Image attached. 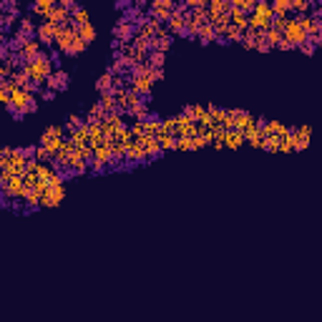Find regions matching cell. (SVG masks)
<instances>
[{
	"mask_svg": "<svg viewBox=\"0 0 322 322\" xmlns=\"http://www.w3.org/2000/svg\"><path fill=\"white\" fill-rule=\"evenodd\" d=\"M41 98H43V101H53V98H56V93H53V91H48V88H46V91H43V93H41Z\"/></svg>",
	"mask_w": 322,
	"mask_h": 322,
	"instance_id": "51",
	"label": "cell"
},
{
	"mask_svg": "<svg viewBox=\"0 0 322 322\" xmlns=\"http://www.w3.org/2000/svg\"><path fill=\"white\" fill-rule=\"evenodd\" d=\"M23 194H26V184H23V177H13V179H8L3 197H6V199H11V202H18V199H23Z\"/></svg>",
	"mask_w": 322,
	"mask_h": 322,
	"instance_id": "13",
	"label": "cell"
},
{
	"mask_svg": "<svg viewBox=\"0 0 322 322\" xmlns=\"http://www.w3.org/2000/svg\"><path fill=\"white\" fill-rule=\"evenodd\" d=\"M262 38H264L267 48L272 51V48H277V46H279V41H282V33H279V31H274V28H267V31L262 33Z\"/></svg>",
	"mask_w": 322,
	"mask_h": 322,
	"instance_id": "37",
	"label": "cell"
},
{
	"mask_svg": "<svg viewBox=\"0 0 322 322\" xmlns=\"http://www.w3.org/2000/svg\"><path fill=\"white\" fill-rule=\"evenodd\" d=\"M63 197H66V189L63 187H48L43 194H41V207H58L61 202H63Z\"/></svg>",
	"mask_w": 322,
	"mask_h": 322,
	"instance_id": "14",
	"label": "cell"
},
{
	"mask_svg": "<svg viewBox=\"0 0 322 322\" xmlns=\"http://www.w3.org/2000/svg\"><path fill=\"white\" fill-rule=\"evenodd\" d=\"M26 73H28V78H31V83H36L38 88L46 83V78L53 73V58L48 56V53H38L31 63H23L21 66Z\"/></svg>",
	"mask_w": 322,
	"mask_h": 322,
	"instance_id": "2",
	"label": "cell"
},
{
	"mask_svg": "<svg viewBox=\"0 0 322 322\" xmlns=\"http://www.w3.org/2000/svg\"><path fill=\"white\" fill-rule=\"evenodd\" d=\"M184 16H187V8H184V6H177L174 13H172L169 21H167V31H169V33H177V36H184V26H187Z\"/></svg>",
	"mask_w": 322,
	"mask_h": 322,
	"instance_id": "9",
	"label": "cell"
},
{
	"mask_svg": "<svg viewBox=\"0 0 322 322\" xmlns=\"http://www.w3.org/2000/svg\"><path fill=\"white\" fill-rule=\"evenodd\" d=\"M76 38H78L76 26H58V31H56V41H53V43H56V48H58L61 53L71 56V48H73Z\"/></svg>",
	"mask_w": 322,
	"mask_h": 322,
	"instance_id": "4",
	"label": "cell"
},
{
	"mask_svg": "<svg viewBox=\"0 0 322 322\" xmlns=\"http://www.w3.org/2000/svg\"><path fill=\"white\" fill-rule=\"evenodd\" d=\"M174 8H177L174 0H153V3L148 6V18H153V21H158V23L167 26V21H169V16L174 13Z\"/></svg>",
	"mask_w": 322,
	"mask_h": 322,
	"instance_id": "6",
	"label": "cell"
},
{
	"mask_svg": "<svg viewBox=\"0 0 322 322\" xmlns=\"http://www.w3.org/2000/svg\"><path fill=\"white\" fill-rule=\"evenodd\" d=\"M282 38H284L287 43H292V48H299V46L307 43V33L299 28V23L294 21V16L287 21V26H284V31H282Z\"/></svg>",
	"mask_w": 322,
	"mask_h": 322,
	"instance_id": "7",
	"label": "cell"
},
{
	"mask_svg": "<svg viewBox=\"0 0 322 322\" xmlns=\"http://www.w3.org/2000/svg\"><path fill=\"white\" fill-rule=\"evenodd\" d=\"M6 184H8V179H6L3 174H0V194H3V192H6Z\"/></svg>",
	"mask_w": 322,
	"mask_h": 322,
	"instance_id": "53",
	"label": "cell"
},
{
	"mask_svg": "<svg viewBox=\"0 0 322 322\" xmlns=\"http://www.w3.org/2000/svg\"><path fill=\"white\" fill-rule=\"evenodd\" d=\"M68 83H71V78H68V73L66 71H53L48 78H46V88L48 91H53V93H58V91H66L68 88Z\"/></svg>",
	"mask_w": 322,
	"mask_h": 322,
	"instance_id": "11",
	"label": "cell"
},
{
	"mask_svg": "<svg viewBox=\"0 0 322 322\" xmlns=\"http://www.w3.org/2000/svg\"><path fill=\"white\" fill-rule=\"evenodd\" d=\"M143 133L156 138V136L161 133V121H158V118H153V116H148V118L143 121Z\"/></svg>",
	"mask_w": 322,
	"mask_h": 322,
	"instance_id": "38",
	"label": "cell"
},
{
	"mask_svg": "<svg viewBox=\"0 0 322 322\" xmlns=\"http://www.w3.org/2000/svg\"><path fill=\"white\" fill-rule=\"evenodd\" d=\"M197 38H199L202 43H212V41H217V33H214V26H212V23H204V26L199 28V33H197Z\"/></svg>",
	"mask_w": 322,
	"mask_h": 322,
	"instance_id": "40",
	"label": "cell"
},
{
	"mask_svg": "<svg viewBox=\"0 0 322 322\" xmlns=\"http://www.w3.org/2000/svg\"><path fill=\"white\" fill-rule=\"evenodd\" d=\"M299 51H302V56H314V46H309V43H304V46H299Z\"/></svg>",
	"mask_w": 322,
	"mask_h": 322,
	"instance_id": "49",
	"label": "cell"
},
{
	"mask_svg": "<svg viewBox=\"0 0 322 322\" xmlns=\"http://www.w3.org/2000/svg\"><path fill=\"white\" fill-rule=\"evenodd\" d=\"M161 133H169V136H177V116H169L161 121Z\"/></svg>",
	"mask_w": 322,
	"mask_h": 322,
	"instance_id": "46",
	"label": "cell"
},
{
	"mask_svg": "<svg viewBox=\"0 0 322 322\" xmlns=\"http://www.w3.org/2000/svg\"><path fill=\"white\" fill-rule=\"evenodd\" d=\"M113 81H116V76H113L111 71L101 73V76H98V81H96V91H98V93H108V91H113Z\"/></svg>",
	"mask_w": 322,
	"mask_h": 322,
	"instance_id": "23",
	"label": "cell"
},
{
	"mask_svg": "<svg viewBox=\"0 0 322 322\" xmlns=\"http://www.w3.org/2000/svg\"><path fill=\"white\" fill-rule=\"evenodd\" d=\"M259 36H262L259 31H252V28H247L239 43H242V46H244L247 51H254V46H257V41H259Z\"/></svg>",
	"mask_w": 322,
	"mask_h": 322,
	"instance_id": "32",
	"label": "cell"
},
{
	"mask_svg": "<svg viewBox=\"0 0 322 322\" xmlns=\"http://www.w3.org/2000/svg\"><path fill=\"white\" fill-rule=\"evenodd\" d=\"M136 143L143 148V153H146V161H153V158L161 153V148H158V141H156L153 136H146V133H143V136H138V138H136Z\"/></svg>",
	"mask_w": 322,
	"mask_h": 322,
	"instance_id": "17",
	"label": "cell"
},
{
	"mask_svg": "<svg viewBox=\"0 0 322 322\" xmlns=\"http://www.w3.org/2000/svg\"><path fill=\"white\" fill-rule=\"evenodd\" d=\"M133 36H136V26L131 23V21H126V18H121L116 26H113V41L116 43H131L133 41Z\"/></svg>",
	"mask_w": 322,
	"mask_h": 322,
	"instance_id": "8",
	"label": "cell"
},
{
	"mask_svg": "<svg viewBox=\"0 0 322 322\" xmlns=\"http://www.w3.org/2000/svg\"><path fill=\"white\" fill-rule=\"evenodd\" d=\"M43 21H51V23H56V26H71V11L63 6V0H61V3L53 6V11H51Z\"/></svg>",
	"mask_w": 322,
	"mask_h": 322,
	"instance_id": "12",
	"label": "cell"
},
{
	"mask_svg": "<svg viewBox=\"0 0 322 322\" xmlns=\"http://www.w3.org/2000/svg\"><path fill=\"white\" fill-rule=\"evenodd\" d=\"M156 141H158V148H161V153H164V151H177V136H169V133H158V136H156Z\"/></svg>",
	"mask_w": 322,
	"mask_h": 322,
	"instance_id": "30",
	"label": "cell"
},
{
	"mask_svg": "<svg viewBox=\"0 0 322 322\" xmlns=\"http://www.w3.org/2000/svg\"><path fill=\"white\" fill-rule=\"evenodd\" d=\"M53 0H36V3L31 6V16H41V18H46L51 11H53Z\"/></svg>",
	"mask_w": 322,
	"mask_h": 322,
	"instance_id": "24",
	"label": "cell"
},
{
	"mask_svg": "<svg viewBox=\"0 0 322 322\" xmlns=\"http://www.w3.org/2000/svg\"><path fill=\"white\" fill-rule=\"evenodd\" d=\"M262 148L269 153H279V138L277 136H264L262 138Z\"/></svg>",
	"mask_w": 322,
	"mask_h": 322,
	"instance_id": "45",
	"label": "cell"
},
{
	"mask_svg": "<svg viewBox=\"0 0 322 322\" xmlns=\"http://www.w3.org/2000/svg\"><path fill=\"white\" fill-rule=\"evenodd\" d=\"M0 106H3V108L11 106V93H8L6 88H0Z\"/></svg>",
	"mask_w": 322,
	"mask_h": 322,
	"instance_id": "48",
	"label": "cell"
},
{
	"mask_svg": "<svg viewBox=\"0 0 322 322\" xmlns=\"http://www.w3.org/2000/svg\"><path fill=\"white\" fill-rule=\"evenodd\" d=\"M172 43H174V38L167 33V36H158V38H153L151 41V51H158V53H167L169 48H172Z\"/></svg>",
	"mask_w": 322,
	"mask_h": 322,
	"instance_id": "27",
	"label": "cell"
},
{
	"mask_svg": "<svg viewBox=\"0 0 322 322\" xmlns=\"http://www.w3.org/2000/svg\"><path fill=\"white\" fill-rule=\"evenodd\" d=\"M18 23V11H0V28H13Z\"/></svg>",
	"mask_w": 322,
	"mask_h": 322,
	"instance_id": "36",
	"label": "cell"
},
{
	"mask_svg": "<svg viewBox=\"0 0 322 322\" xmlns=\"http://www.w3.org/2000/svg\"><path fill=\"white\" fill-rule=\"evenodd\" d=\"M21 202H26V209H28V212H31V209H38V207H41V194H38L36 189H26V194H23Z\"/></svg>",
	"mask_w": 322,
	"mask_h": 322,
	"instance_id": "34",
	"label": "cell"
},
{
	"mask_svg": "<svg viewBox=\"0 0 322 322\" xmlns=\"http://www.w3.org/2000/svg\"><path fill=\"white\" fill-rule=\"evenodd\" d=\"M126 116H128V118H133V121H146V118L151 116V113H148V101H143V98H141L133 108H128V111H126Z\"/></svg>",
	"mask_w": 322,
	"mask_h": 322,
	"instance_id": "21",
	"label": "cell"
},
{
	"mask_svg": "<svg viewBox=\"0 0 322 322\" xmlns=\"http://www.w3.org/2000/svg\"><path fill=\"white\" fill-rule=\"evenodd\" d=\"M76 33H78V38H81L86 46H91V43L96 41V28H93L91 23H86V26H78V28H76Z\"/></svg>",
	"mask_w": 322,
	"mask_h": 322,
	"instance_id": "28",
	"label": "cell"
},
{
	"mask_svg": "<svg viewBox=\"0 0 322 322\" xmlns=\"http://www.w3.org/2000/svg\"><path fill=\"white\" fill-rule=\"evenodd\" d=\"M257 123V116H252V113H247V111H234V131H247L249 126H254Z\"/></svg>",
	"mask_w": 322,
	"mask_h": 322,
	"instance_id": "19",
	"label": "cell"
},
{
	"mask_svg": "<svg viewBox=\"0 0 322 322\" xmlns=\"http://www.w3.org/2000/svg\"><path fill=\"white\" fill-rule=\"evenodd\" d=\"M207 8H209V11H214V13H224V16H229L232 3H229V0H212V3H207Z\"/></svg>",
	"mask_w": 322,
	"mask_h": 322,
	"instance_id": "42",
	"label": "cell"
},
{
	"mask_svg": "<svg viewBox=\"0 0 322 322\" xmlns=\"http://www.w3.org/2000/svg\"><path fill=\"white\" fill-rule=\"evenodd\" d=\"M254 6H257V0H234V3H232V8L239 11V13H244V16H252L254 13Z\"/></svg>",
	"mask_w": 322,
	"mask_h": 322,
	"instance_id": "41",
	"label": "cell"
},
{
	"mask_svg": "<svg viewBox=\"0 0 322 322\" xmlns=\"http://www.w3.org/2000/svg\"><path fill=\"white\" fill-rule=\"evenodd\" d=\"M8 111L13 113L16 121H23V116L36 113V111H38V98H36V93H28V91H23V88L11 91V106H8Z\"/></svg>",
	"mask_w": 322,
	"mask_h": 322,
	"instance_id": "1",
	"label": "cell"
},
{
	"mask_svg": "<svg viewBox=\"0 0 322 322\" xmlns=\"http://www.w3.org/2000/svg\"><path fill=\"white\" fill-rule=\"evenodd\" d=\"M68 141H71L76 148H81V146H88V126L83 123V126H78V128L68 131Z\"/></svg>",
	"mask_w": 322,
	"mask_h": 322,
	"instance_id": "20",
	"label": "cell"
},
{
	"mask_svg": "<svg viewBox=\"0 0 322 322\" xmlns=\"http://www.w3.org/2000/svg\"><path fill=\"white\" fill-rule=\"evenodd\" d=\"M101 108L106 111V113H111V111H116V98H113V91H108V93H101Z\"/></svg>",
	"mask_w": 322,
	"mask_h": 322,
	"instance_id": "44",
	"label": "cell"
},
{
	"mask_svg": "<svg viewBox=\"0 0 322 322\" xmlns=\"http://www.w3.org/2000/svg\"><path fill=\"white\" fill-rule=\"evenodd\" d=\"M86 172H88V164H86L81 156H76V151H73V156H71V174L81 177V174H86Z\"/></svg>",
	"mask_w": 322,
	"mask_h": 322,
	"instance_id": "39",
	"label": "cell"
},
{
	"mask_svg": "<svg viewBox=\"0 0 322 322\" xmlns=\"http://www.w3.org/2000/svg\"><path fill=\"white\" fill-rule=\"evenodd\" d=\"M63 136H66V128H63V126H48V128L43 131L38 146H43V148H48L51 153H56V151L61 148V143H63Z\"/></svg>",
	"mask_w": 322,
	"mask_h": 322,
	"instance_id": "5",
	"label": "cell"
},
{
	"mask_svg": "<svg viewBox=\"0 0 322 322\" xmlns=\"http://www.w3.org/2000/svg\"><path fill=\"white\" fill-rule=\"evenodd\" d=\"M164 61H167V53H158V51H151L146 63L153 68V71H164Z\"/></svg>",
	"mask_w": 322,
	"mask_h": 322,
	"instance_id": "35",
	"label": "cell"
},
{
	"mask_svg": "<svg viewBox=\"0 0 322 322\" xmlns=\"http://www.w3.org/2000/svg\"><path fill=\"white\" fill-rule=\"evenodd\" d=\"M103 116H106V111L101 108V103H93V106H91V111H88V116L83 118V123H88V126H91V123H101V121H103Z\"/></svg>",
	"mask_w": 322,
	"mask_h": 322,
	"instance_id": "33",
	"label": "cell"
},
{
	"mask_svg": "<svg viewBox=\"0 0 322 322\" xmlns=\"http://www.w3.org/2000/svg\"><path fill=\"white\" fill-rule=\"evenodd\" d=\"M272 18H274V13H272V6L269 3H257L254 6V13L247 18L249 21V28L252 31H259V33H264L267 28H272Z\"/></svg>",
	"mask_w": 322,
	"mask_h": 322,
	"instance_id": "3",
	"label": "cell"
},
{
	"mask_svg": "<svg viewBox=\"0 0 322 322\" xmlns=\"http://www.w3.org/2000/svg\"><path fill=\"white\" fill-rule=\"evenodd\" d=\"M78 126H83V118H81L78 113H71V116H68V123H66V131H73V128H78Z\"/></svg>",
	"mask_w": 322,
	"mask_h": 322,
	"instance_id": "47",
	"label": "cell"
},
{
	"mask_svg": "<svg viewBox=\"0 0 322 322\" xmlns=\"http://www.w3.org/2000/svg\"><path fill=\"white\" fill-rule=\"evenodd\" d=\"M56 31H58V26H56V23H51V21H41V23H38V28H36V41H38L41 46H51V43L56 41Z\"/></svg>",
	"mask_w": 322,
	"mask_h": 322,
	"instance_id": "10",
	"label": "cell"
},
{
	"mask_svg": "<svg viewBox=\"0 0 322 322\" xmlns=\"http://www.w3.org/2000/svg\"><path fill=\"white\" fill-rule=\"evenodd\" d=\"M151 81L156 83V81H164V71H153L151 73Z\"/></svg>",
	"mask_w": 322,
	"mask_h": 322,
	"instance_id": "52",
	"label": "cell"
},
{
	"mask_svg": "<svg viewBox=\"0 0 322 322\" xmlns=\"http://www.w3.org/2000/svg\"><path fill=\"white\" fill-rule=\"evenodd\" d=\"M93 161H101V164L108 169L111 167V143H101V146H96L93 148Z\"/></svg>",
	"mask_w": 322,
	"mask_h": 322,
	"instance_id": "22",
	"label": "cell"
},
{
	"mask_svg": "<svg viewBox=\"0 0 322 322\" xmlns=\"http://www.w3.org/2000/svg\"><path fill=\"white\" fill-rule=\"evenodd\" d=\"M86 23H91V16H88V11L83 8V6H76V11L71 13V26H86Z\"/></svg>",
	"mask_w": 322,
	"mask_h": 322,
	"instance_id": "25",
	"label": "cell"
},
{
	"mask_svg": "<svg viewBox=\"0 0 322 322\" xmlns=\"http://www.w3.org/2000/svg\"><path fill=\"white\" fill-rule=\"evenodd\" d=\"M38 53H43V46H41L36 38H31V41H28V43H26V46H23V48H21L16 56H18V61H21V66H23V63H31V61L38 56Z\"/></svg>",
	"mask_w": 322,
	"mask_h": 322,
	"instance_id": "15",
	"label": "cell"
},
{
	"mask_svg": "<svg viewBox=\"0 0 322 322\" xmlns=\"http://www.w3.org/2000/svg\"><path fill=\"white\" fill-rule=\"evenodd\" d=\"M128 88L133 93H138L141 98H146L151 93V88H153V81H151V76H131V86Z\"/></svg>",
	"mask_w": 322,
	"mask_h": 322,
	"instance_id": "16",
	"label": "cell"
},
{
	"mask_svg": "<svg viewBox=\"0 0 322 322\" xmlns=\"http://www.w3.org/2000/svg\"><path fill=\"white\" fill-rule=\"evenodd\" d=\"M36 28H38V23L33 21V16L31 13H26V16H21L18 18V33H23V36H28V38H36Z\"/></svg>",
	"mask_w": 322,
	"mask_h": 322,
	"instance_id": "18",
	"label": "cell"
},
{
	"mask_svg": "<svg viewBox=\"0 0 322 322\" xmlns=\"http://www.w3.org/2000/svg\"><path fill=\"white\" fill-rule=\"evenodd\" d=\"M244 143V136L239 131H227L224 133V148H242Z\"/></svg>",
	"mask_w": 322,
	"mask_h": 322,
	"instance_id": "29",
	"label": "cell"
},
{
	"mask_svg": "<svg viewBox=\"0 0 322 322\" xmlns=\"http://www.w3.org/2000/svg\"><path fill=\"white\" fill-rule=\"evenodd\" d=\"M277 48H279V51H294V48H292V43H287L284 38L279 41V46H277Z\"/></svg>",
	"mask_w": 322,
	"mask_h": 322,
	"instance_id": "50",
	"label": "cell"
},
{
	"mask_svg": "<svg viewBox=\"0 0 322 322\" xmlns=\"http://www.w3.org/2000/svg\"><path fill=\"white\" fill-rule=\"evenodd\" d=\"M272 6V13L274 16H292V0H274V3H269Z\"/></svg>",
	"mask_w": 322,
	"mask_h": 322,
	"instance_id": "31",
	"label": "cell"
},
{
	"mask_svg": "<svg viewBox=\"0 0 322 322\" xmlns=\"http://www.w3.org/2000/svg\"><path fill=\"white\" fill-rule=\"evenodd\" d=\"M247 18H249V16H244V13H239V11H234V8L229 11V23H232L234 28H239L242 33L249 28V21H247Z\"/></svg>",
	"mask_w": 322,
	"mask_h": 322,
	"instance_id": "26",
	"label": "cell"
},
{
	"mask_svg": "<svg viewBox=\"0 0 322 322\" xmlns=\"http://www.w3.org/2000/svg\"><path fill=\"white\" fill-rule=\"evenodd\" d=\"M309 11H312V3H309V0H292V13H297V16H309Z\"/></svg>",
	"mask_w": 322,
	"mask_h": 322,
	"instance_id": "43",
	"label": "cell"
}]
</instances>
